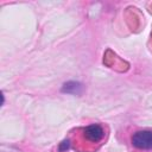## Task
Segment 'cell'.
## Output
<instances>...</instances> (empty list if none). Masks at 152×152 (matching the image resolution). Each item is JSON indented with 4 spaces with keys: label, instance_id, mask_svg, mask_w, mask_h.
<instances>
[{
    "label": "cell",
    "instance_id": "1",
    "mask_svg": "<svg viewBox=\"0 0 152 152\" xmlns=\"http://www.w3.org/2000/svg\"><path fill=\"white\" fill-rule=\"evenodd\" d=\"M132 144L139 150H152V131H138L132 135Z\"/></svg>",
    "mask_w": 152,
    "mask_h": 152
},
{
    "label": "cell",
    "instance_id": "2",
    "mask_svg": "<svg viewBox=\"0 0 152 152\" xmlns=\"http://www.w3.org/2000/svg\"><path fill=\"white\" fill-rule=\"evenodd\" d=\"M83 137L89 144H97L103 139L104 131H103L102 126H100L97 124H93L83 129Z\"/></svg>",
    "mask_w": 152,
    "mask_h": 152
},
{
    "label": "cell",
    "instance_id": "3",
    "mask_svg": "<svg viewBox=\"0 0 152 152\" xmlns=\"http://www.w3.org/2000/svg\"><path fill=\"white\" fill-rule=\"evenodd\" d=\"M81 89V84L78 83H75V82H69V83H65L64 87H63V91H66V93H77L78 90L77 89Z\"/></svg>",
    "mask_w": 152,
    "mask_h": 152
}]
</instances>
